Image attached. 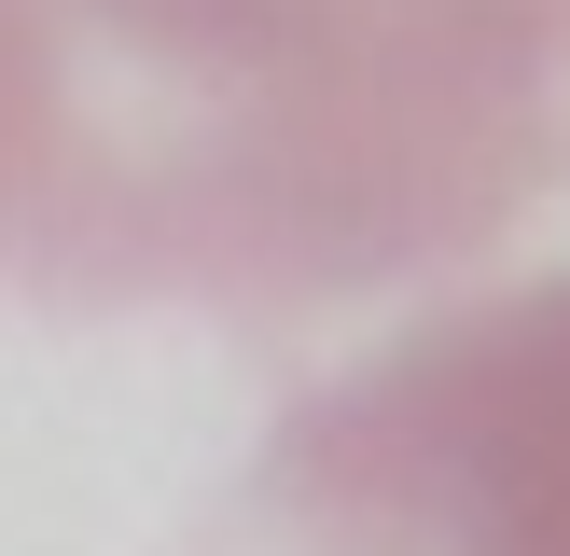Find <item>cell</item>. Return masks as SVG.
I'll list each match as a JSON object with an SVG mask.
<instances>
[{
  "label": "cell",
  "mask_w": 570,
  "mask_h": 556,
  "mask_svg": "<svg viewBox=\"0 0 570 556\" xmlns=\"http://www.w3.org/2000/svg\"><path fill=\"white\" fill-rule=\"evenodd\" d=\"M570 195V0H0V278L334 320Z\"/></svg>",
  "instance_id": "6da1fadb"
},
{
  "label": "cell",
  "mask_w": 570,
  "mask_h": 556,
  "mask_svg": "<svg viewBox=\"0 0 570 556\" xmlns=\"http://www.w3.org/2000/svg\"><path fill=\"white\" fill-rule=\"evenodd\" d=\"M181 556H570V278L460 292L306 389Z\"/></svg>",
  "instance_id": "7a4b0ae2"
}]
</instances>
